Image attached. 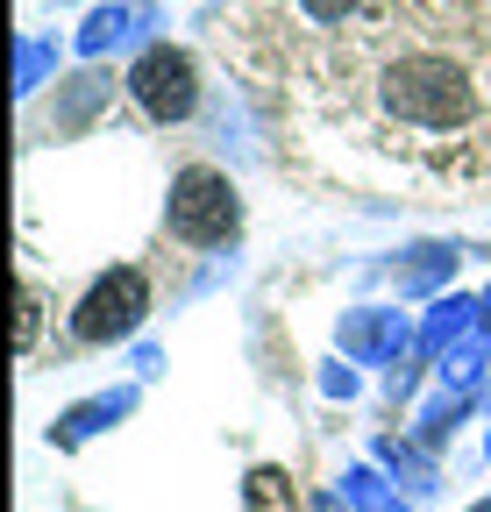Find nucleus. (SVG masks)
Segmentation results:
<instances>
[{
	"instance_id": "20e7f679",
	"label": "nucleus",
	"mask_w": 491,
	"mask_h": 512,
	"mask_svg": "<svg viewBox=\"0 0 491 512\" xmlns=\"http://www.w3.org/2000/svg\"><path fill=\"white\" fill-rule=\"evenodd\" d=\"M129 100L150 114V121H186L200 107V72H193V57L186 50H171V43H150L136 64H129Z\"/></svg>"
},
{
	"instance_id": "423d86ee",
	"label": "nucleus",
	"mask_w": 491,
	"mask_h": 512,
	"mask_svg": "<svg viewBox=\"0 0 491 512\" xmlns=\"http://www.w3.org/2000/svg\"><path fill=\"white\" fill-rule=\"evenodd\" d=\"M242 505L250 512H299V491H292V477L278 463H257L250 484H242Z\"/></svg>"
},
{
	"instance_id": "7ed1b4c3",
	"label": "nucleus",
	"mask_w": 491,
	"mask_h": 512,
	"mask_svg": "<svg viewBox=\"0 0 491 512\" xmlns=\"http://www.w3.org/2000/svg\"><path fill=\"white\" fill-rule=\"evenodd\" d=\"M143 313H150V278L136 264H121V271H100L72 313V335L79 342H121V335H136L143 328Z\"/></svg>"
},
{
	"instance_id": "4468645a",
	"label": "nucleus",
	"mask_w": 491,
	"mask_h": 512,
	"mask_svg": "<svg viewBox=\"0 0 491 512\" xmlns=\"http://www.w3.org/2000/svg\"><path fill=\"white\" fill-rule=\"evenodd\" d=\"M484 328H491V299H484Z\"/></svg>"
},
{
	"instance_id": "f03ea898",
	"label": "nucleus",
	"mask_w": 491,
	"mask_h": 512,
	"mask_svg": "<svg viewBox=\"0 0 491 512\" xmlns=\"http://www.w3.org/2000/svg\"><path fill=\"white\" fill-rule=\"evenodd\" d=\"M171 235L186 242V249H221L242 235V192L228 185V171L214 164H186L171 178V207H164Z\"/></svg>"
},
{
	"instance_id": "f8f14e48",
	"label": "nucleus",
	"mask_w": 491,
	"mask_h": 512,
	"mask_svg": "<svg viewBox=\"0 0 491 512\" xmlns=\"http://www.w3.org/2000/svg\"><path fill=\"white\" fill-rule=\"evenodd\" d=\"M349 498H356L363 512H385V491H378V477H371V470H356V477H349Z\"/></svg>"
},
{
	"instance_id": "9d476101",
	"label": "nucleus",
	"mask_w": 491,
	"mask_h": 512,
	"mask_svg": "<svg viewBox=\"0 0 491 512\" xmlns=\"http://www.w3.org/2000/svg\"><path fill=\"white\" fill-rule=\"evenodd\" d=\"M463 320H470V299H442V306H435V320H427V349H442V342L463 328Z\"/></svg>"
},
{
	"instance_id": "1a4fd4ad",
	"label": "nucleus",
	"mask_w": 491,
	"mask_h": 512,
	"mask_svg": "<svg viewBox=\"0 0 491 512\" xmlns=\"http://www.w3.org/2000/svg\"><path fill=\"white\" fill-rule=\"evenodd\" d=\"M371 0H299V15L306 22H321V29H342V22H356Z\"/></svg>"
},
{
	"instance_id": "6e6552de",
	"label": "nucleus",
	"mask_w": 491,
	"mask_h": 512,
	"mask_svg": "<svg viewBox=\"0 0 491 512\" xmlns=\"http://www.w3.org/2000/svg\"><path fill=\"white\" fill-rule=\"evenodd\" d=\"M129 22H136V8H100V15L86 22V36H79V43H86V50H107L114 36H129Z\"/></svg>"
},
{
	"instance_id": "2eb2a0df",
	"label": "nucleus",
	"mask_w": 491,
	"mask_h": 512,
	"mask_svg": "<svg viewBox=\"0 0 491 512\" xmlns=\"http://www.w3.org/2000/svg\"><path fill=\"white\" fill-rule=\"evenodd\" d=\"M470 512H491V505H470Z\"/></svg>"
},
{
	"instance_id": "0eeeda50",
	"label": "nucleus",
	"mask_w": 491,
	"mask_h": 512,
	"mask_svg": "<svg viewBox=\"0 0 491 512\" xmlns=\"http://www.w3.org/2000/svg\"><path fill=\"white\" fill-rule=\"evenodd\" d=\"M121 413H129V392H107V399H86V406H72L65 420L50 427V441H65V448H72V441H86V434H93L100 420H121Z\"/></svg>"
},
{
	"instance_id": "f257e3e1",
	"label": "nucleus",
	"mask_w": 491,
	"mask_h": 512,
	"mask_svg": "<svg viewBox=\"0 0 491 512\" xmlns=\"http://www.w3.org/2000/svg\"><path fill=\"white\" fill-rule=\"evenodd\" d=\"M378 136L399 143H470L491 121V72L470 43H392L363 86Z\"/></svg>"
},
{
	"instance_id": "39448f33",
	"label": "nucleus",
	"mask_w": 491,
	"mask_h": 512,
	"mask_svg": "<svg viewBox=\"0 0 491 512\" xmlns=\"http://www.w3.org/2000/svg\"><path fill=\"white\" fill-rule=\"evenodd\" d=\"M406 342V320L399 313H356L349 328H342V349L349 356H392Z\"/></svg>"
},
{
	"instance_id": "9b49d317",
	"label": "nucleus",
	"mask_w": 491,
	"mask_h": 512,
	"mask_svg": "<svg viewBox=\"0 0 491 512\" xmlns=\"http://www.w3.org/2000/svg\"><path fill=\"white\" fill-rule=\"evenodd\" d=\"M449 264H456L449 249H420V264H413V271H399V285H406V292H420V285H435Z\"/></svg>"
},
{
	"instance_id": "ddd939ff",
	"label": "nucleus",
	"mask_w": 491,
	"mask_h": 512,
	"mask_svg": "<svg viewBox=\"0 0 491 512\" xmlns=\"http://www.w3.org/2000/svg\"><path fill=\"white\" fill-rule=\"evenodd\" d=\"M36 313H43V292H36V285H22V349L36 342Z\"/></svg>"
}]
</instances>
